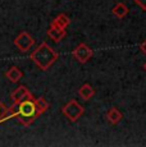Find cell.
<instances>
[{
	"label": "cell",
	"instance_id": "obj_1",
	"mask_svg": "<svg viewBox=\"0 0 146 147\" xmlns=\"http://www.w3.org/2000/svg\"><path fill=\"white\" fill-rule=\"evenodd\" d=\"M12 117H16L23 125H31L41 115L40 110L37 109L35 102V97L26 98L18 104H13L12 107H9Z\"/></svg>",
	"mask_w": 146,
	"mask_h": 147
},
{
	"label": "cell",
	"instance_id": "obj_2",
	"mask_svg": "<svg viewBox=\"0 0 146 147\" xmlns=\"http://www.w3.org/2000/svg\"><path fill=\"white\" fill-rule=\"evenodd\" d=\"M58 53L51 46L46 42H41L40 46L36 47L35 51L31 54V60L41 70H46L58 60Z\"/></svg>",
	"mask_w": 146,
	"mask_h": 147
},
{
	"label": "cell",
	"instance_id": "obj_3",
	"mask_svg": "<svg viewBox=\"0 0 146 147\" xmlns=\"http://www.w3.org/2000/svg\"><path fill=\"white\" fill-rule=\"evenodd\" d=\"M62 113H63V115L67 119H69L74 123V121H77L82 117V114L85 113V109L76 100H71L68 104H66V105L62 107Z\"/></svg>",
	"mask_w": 146,
	"mask_h": 147
},
{
	"label": "cell",
	"instance_id": "obj_4",
	"mask_svg": "<svg viewBox=\"0 0 146 147\" xmlns=\"http://www.w3.org/2000/svg\"><path fill=\"white\" fill-rule=\"evenodd\" d=\"M33 44H35V40H33V37L28 32H21L14 38V45L22 53L28 51L31 47L33 46Z\"/></svg>",
	"mask_w": 146,
	"mask_h": 147
},
{
	"label": "cell",
	"instance_id": "obj_5",
	"mask_svg": "<svg viewBox=\"0 0 146 147\" xmlns=\"http://www.w3.org/2000/svg\"><path fill=\"white\" fill-rule=\"evenodd\" d=\"M73 56H74V59H77L80 63L85 64V63H87L90 59H91L92 50L90 49L86 44H83L82 42V44H80L74 50H73Z\"/></svg>",
	"mask_w": 146,
	"mask_h": 147
},
{
	"label": "cell",
	"instance_id": "obj_6",
	"mask_svg": "<svg viewBox=\"0 0 146 147\" xmlns=\"http://www.w3.org/2000/svg\"><path fill=\"white\" fill-rule=\"evenodd\" d=\"M31 96H32V94L28 91V88H27L26 86H19L18 88H16L14 91L12 92L10 98H12L13 104H18V102H21V101L31 97Z\"/></svg>",
	"mask_w": 146,
	"mask_h": 147
},
{
	"label": "cell",
	"instance_id": "obj_7",
	"mask_svg": "<svg viewBox=\"0 0 146 147\" xmlns=\"http://www.w3.org/2000/svg\"><path fill=\"white\" fill-rule=\"evenodd\" d=\"M66 35H67L66 30L58 28V27L53 26V24H51V27L47 30V36H49L54 42H60L64 37H66Z\"/></svg>",
	"mask_w": 146,
	"mask_h": 147
},
{
	"label": "cell",
	"instance_id": "obj_8",
	"mask_svg": "<svg viewBox=\"0 0 146 147\" xmlns=\"http://www.w3.org/2000/svg\"><path fill=\"white\" fill-rule=\"evenodd\" d=\"M5 77L8 78L10 82H13V83H17L18 81H21V78L23 77V73H22V70L19 69L18 67H10L9 69L7 70V73H5Z\"/></svg>",
	"mask_w": 146,
	"mask_h": 147
},
{
	"label": "cell",
	"instance_id": "obj_9",
	"mask_svg": "<svg viewBox=\"0 0 146 147\" xmlns=\"http://www.w3.org/2000/svg\"><path fill=\"white\" fill-rule=\"evenodd\" d=\"M78 95H80V97L82 98V100L87 101L95 95V90L92 88L91 84L85 83V84H82V86L80 87V90H78Z\"/></svg>",
	"mask_w": 146,
	"mask_h": 147
},
{
	"label": "cell",
	"instance_id": "obj_10",
	"mask_svg": "<svg viewBox=\"0 0 146 147\" xmlns=\"http://www.w3.org/2000/svg\"><path fill=\"white\" fill-rule=\"evenodd\" d=\"M112 13H113L114 17H117L118 19H123L128 14V7L124 3H118V4L114 5Z\"/></svg>",
	"mask_w": 146,
	"mask_h": 147
},
{
	"label": "cell",
	"instance_id": "obj_11",
	"mask_svg": "<svg viewBox=\"0 0 146 147\" xmlns=\"http://www.w3.org/2000/svg\"><path fill=\"white\" fill-rule=\"evenodd\" d=\"M71 23V19L66 16V14H59L57 18L53 21V26L58 27V28H62V30H67V27L69 26Z\"/></svg>",
	"mask_w": 146,
	"mask_h": 147
},
{
	"label": "cell",
	"instance_id": "obj_12",
	"mask_svg": "<svg viewBox=\"0 0 146 147\" xmlns=\"http://www.w3.org/2000/svg\"><path fill=\"white\" fill-rule=\"evenodd\" d=\"M106 118H108V120L110 121L112 124H114V125H116V124L120 123L123 115H122V113L117 109V107H112V109L108 111V114H106Z\"/></svg>",
	"mask_w": 146,
	"mask_h": 147
},
{
	"label": "cell",
	"instance_id": "obj_13",
	"mask_svg": "<svg viewBox=\"0 0 146 147\" xmlns=\"http://www.w3.org/2000/svg\"><path fill=\"white\" fill-rule=\"evenodd\" d=\"M9 118H13L12 114H10L9 107H7L1 101H0V123L7 120V119H9Z\"/></svg>",
	"mask_w": 146,
	"mask_h": 147
},
{
	"label": "cell",
	"instance_id": "obj_14",
	"mask_svg": "<svg viewBox=\"0 0 146 147\" xmlns=\"http://www.w3.org/2000/svg\"><path fill=\"white\" fill-rule=\"evenodd\" d=\"M35 102H36V106H37V109L40 110V113L43 114L45 113L47 109H49V102H47L46 100H45L44 97H39V98H35Z\"/></svg>",
	"mask_w": 146,
	"mask_h": 147
},
{
	"label": "cell",
	"instance_id": "obj_15",
	"mask_svg": "<svg viewBox=\"0 0 146 147\" xmlns=\"http://www.w3.org/2000/svg\"><path fill=\"white\" fill-rule=\"evenodd\" d=\"M135 3H136L142 10H146V0H135Z\"/></svg>",
	"mask_w": 146,
	"mask_h": 147
},
{
	"label": "cell",
	"instance_id": "obj_16",
	"mask_svg": "<svg viewBox=\"0 0 146 147\" xmlns=\"http://www.w3.org/2000/svg\"><path fill=\"white\" fill-rule=\"evenodd\" d=\"M140 49H141V51H142V53H144L145 55H146V40H145V41L141 44V46H140Z\"/></svg>",
	"mask_w": 146,
	"mask_h": 147
},
{
	"label": "cell",
	"instance_id": "obj_17",
	"mask_svg": "<svg viewBox=\"0 0 146 147\" xmlns=\"http://www.w3.org/2000/svg\"><path fill=\"white\" fill-rule=\"evenodd\" d=\"M144 69H145V70H146V63H145V64H144Z\"/></svg>",
	"mask_w": 146,
	"mask_h": 147
}]
</instances>
